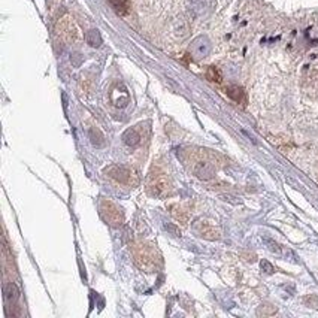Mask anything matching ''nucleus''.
Wrapping results in <instances>:
<instances>
[{"label":"nucleus","instance_id":"nucleus-13","mask_svg":"<svg viewBox=\"0 0 318 318\" xmlns=\"http://www.w3.org/2000/svg\"><path fill=\"white\" fill-rule=\"evenodd\" d=\"M261 269H263L266 273H273V270H275L273 266H272L267 260H263V261H261Z\"/></svg>","mask_w":318,"mask_h":318},{"label":"nucleus","instance_id":"nucleus-3","mask_svg":"<svg viewBox=\"0 0 318 318\" xmlns=\"http://www.w3.org/2000/svg\"><path fill=\"white\" fill-rule=\"evenodd\" d=\"M149 191L157 197H164L170 191V182L163 173L151 175L149 178Z\"/></svg>","mask_w":318,"mask_h":318},{"label":"nucleus","instance_id":"nucleus-10","mask_svg":"<svg viewBox=\"0 0 318 318\" xmlns=\"http://www.w3.org/2000/svg\"><path fill=\"white\" fill-rule=\"evenodd\" d=\"M18 288H16V285L15 284H6L4 285V297L6 299H10V300H15V299H18Z\"/></svg>","mask_w":318,"mask_h":318},{"label":"nucleus","instance_id":"nucleus-1","mask_svg":"<svg viewBox=\"0 0 318 318\" xmlns=\"http://www.w3.org/2000/svg\"><path fill=\"white\" fill-rule=\"evenodd\" d=\"M134 261L145 272H152L157 267V254L151 246L139 245L134 249Z\"/></svg>","mask_w":318,"mask_h":318},{"label":"nucleus","instance_id":"nucleus-11","mask_svg":"<svg viewBox=\"0 0 318 318\" xmlns=\"http://www.w3.org/2000/svg\"><path fill=\"white\" fill-rule=\"evenodd\" d=\"M87 40H88V43H90L91 46H99V45L102 43V37H100V34H99L97 30L90 31V33L87 34Z\"/></svg>","mask_w":318,"mask_h":318},{"label":"nucleus","instance_id":"nucleus-6","mask_svg":"<svg viewBox=\"0 0 318 318\" xmlns=\"http://www.w3.org/2000/svg\"><path fill=\"white\" fill-rule=\"evenodd\" d=\"M200 236H203L205 239H211V240L219 239V230L215 228L213 225L205 222V224L200 225Z\"/></svg>","mask_w":318,"mask_h":318},{"label":"nucleus","instance_id":"nucleus-12","mask_svg":"<svg viewBox=\"0 0 318 318\" xmlns=\"http://www.w3.org/2000/svg\"><path fill=\"white\" fill-rule=\"evenodd\" d=\"M206 78L212 82H219L221 81V75H219V70L213 66H211L206 72Z\"/></svg>","mask_w":318,"mask_h":318},{"label":"nucleus","instance_id":"nucleus-5","mask_svg":"<svg viewBox=\"0 0 318 318\" xmlns=\"http://www.w3.org/2000/svg\"><path fill=\"white\" fill-rule=\"evenodd\" d=\"M112 9L118 13V15H125L130 12V7H131V3L130 0H109Z\"/></svg>","mask_w":318,"mask_h":318},{"label":"nucleus","instance_id":"nucleus-2","mask_svg":"<svg viewBox=\"0 0 318 318\" xmlns=\"http://www.w3.org/2000/svg\"><path fill=\"white\" fill-rule=\"evenodd\" d=\"M100 215L102 218L112 227H119L124 222L122 211L109 200H102L100 203Z\"/></svg>","mask_w":318,"mask_h":318},{"label":"nucleus","instance_id":"nucleus-8","mask_svg":"<svg viewBox=\"0 0 318 318\" xmlns=\"http://www.w3.org/2000/svg\"><path fill=\"white\" fill-rule=\"evenodd\" d=\"M122 139H124V142H125L127 145L134 146V145H137V143L140 142V134H139L134 128H130V130H127V131L122 134Z\"/></svg>","mask_w":318,"mask_h":318},{"label":"nucleus","instance_id":"nucleus-7","mask_svg":"<svg viewBox=\"0 0 318 318\" xmlns=\"http://www.w3.org/2000/svg\"><path fill=\"white\" fill-rule=\"evenodd\" d=\"M227 96L230 99H233L234 102H237V103H243L245 102V93H243V90L239 88V87H236V85H231V87L227 88Z\"/></svg>","mask_w":318,"mask_h":318},{"label":"nucleus","instance_id":"nucleus-4","mask_svg":"<svg viewBox=\"0 0 318 318\" xmlns=\"http://www.w3.org/2000/svg\"><path fill=\"white\" fill-rule=\"evenodd\" d=\"M106 173H109L110 178L121 184H131L133 182V170H130L125 166H110L106 169Z\"/></svg>","mask_w":318,"mask_h":318},{"label":"nucleus","instance_id":"nucleus-9","mask_svg":"<svg viewBox=\"0 0 318 318\" xmlns=\"http://www.w3.org/2000/svg\"><path fill=\"white\" fill-rule=\"evenodd\" d=\"M170 212L175 216V219H178L179 222H187L188 221V211H185L184 208H181L179 205H173L170 206Z\"/></svg>","mask_w":318,"mask_h":318}]
</instances>
